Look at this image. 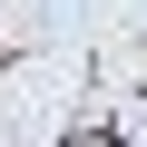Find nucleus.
<instances>
[{
  "label": "nucleus",
  "instance_id": "f257e3e1",
  "mask_svg": "<svg viewBox=\"0 0 147 147\" xmlns=\"http://www.w3.org/2000/svg\"><path fill=\"white\" fill-rule=\"evenodd\" d=\"M59 147H127V137H118V127H69Z\"/></svg>",
  "mask_w": 147,
  "mask_h": 147
}]
</instances>
